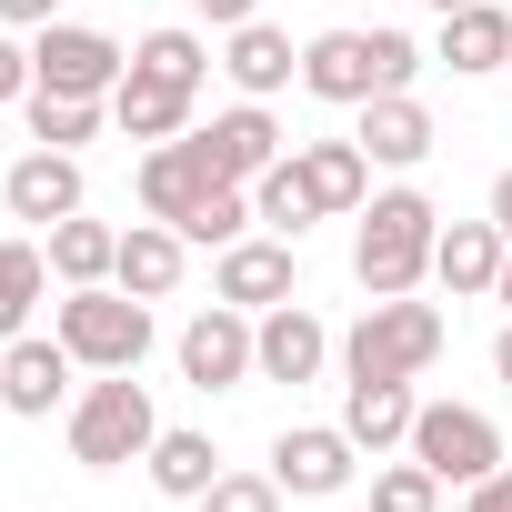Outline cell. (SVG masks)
<instances>
[{
    "instance_id": "cell-1",
    "label": "cell",
    "mask_w": 512,
    "mask_h": 512,
    "mask_svg": "<svg viewBox=\"0 0 512 512\" xmlns=\"http://www.w3.org/2000/svg\"><path fill=\"white\" fill-rule=\"evenodd\" d=\"M352 221H362V231H352V282H362L372 302H402V292H422V282H432L442 211H432L422 191H372Z\"/></svg>"
},
{
    "instance_id": "cell-2",
    "label": "cell",
    "mask_w": 512,
    "mask_h": 512,
    "mask_svg": "<svg viewBox=\"0 0 512 512\" xmlns=\"http://www.w3.org/2000/svg\"><path fill=\"white\" fill-rule=\"evenodd\" d=\"M412 71H422L412 31H322V41H302V91L342 101V111H362L372 91H412Z\"/></svg>"
},
{
    "instance_id": "cell-3",
    "label": "cell",
    "mask_w": 512,
    "mask_h": 512,
    "mask_svg": "<svg viewBox=\"0 0 512 512\" xmlns=\"http://www.w3.org/2000/svg\"><path fill=\"white\" fill-rule=\"evenodd\" d=\"M51 332L71 342L81 372H141V352H151V302L121 292V282H81V292H61Z\"/></svg>"
},
{
    "instance_id": "cell-4",
    "label": "cell",
    "mask_w": 512,
    "mask_h": 512,
    "mask_svg": "<svg viewBox=\"0 0 512 512\" xmlns=\"http://www.w3.org/2000/svg\"><path fill=\"white\" fill-rule=\"evenodd\" d=\"M442 362V312L432 302H362V322L342 332V382H412Z\"/></svg>"
},
{
    "instance_id": "cell-5",
    "label": "cell",
    "mask_w": 512,
    "mask_h": 512,
    "mask_svg": "<svg viewBox=\"0 0 512 512\" xmlns=\"http://www.w3.org/2000/svg\"><path fill=\"white\" fill-rule=\"evenodd\" d=\"M151 442H161V412H151V392H141L131 372H101V382L71 402V462L121 472V462H141Z\"/></svg>"
},
{
    "instance_id": "cell-6",
    "label": "cell",
    "mask_w": 512,
    "mask_h": 512,
    "mask_svg": "<svg viewBox=\"0 0 512 512\" xmlns=\"http://www.w3.org/2000/svg\"><path fill=\"white\" fill-rule=\"evenodd\" d=\"M31 91H71V101H111L121 91V71H131V51L111 41V31H91V21H51L41 41H31Z\"/></svg>"
},
{
    "instance_id": "cell-7",
    "label": "cell",
    "mask_w": 512,
    "mask_h": 512,
    "mask_svg": "<svg viewBox=\"0 0 512 512\" xmlns=\"http://www.w3.org/2000/svg\"><path fill=\"white\" fill-rule=\"evenodd\" d=\"M412 462H432L452 492H472L482 472H502V432H492V412H472V402H422V412H412Z\"/></svg>"
},
{
    "instance_id": "cell-8",
    "label": "cell",
    "mask_w": 512,
    "mask_h": 512,
    "mask_svg": "<svg viewBox=\"0 0 512 512\" xmlns=\"http://www.w3.org/2000/svg\"><path fill=\"white\" fill-rule=\"evenodd\" d=\"M251 322L262 312H241V302H211L181 322V382L191 392H241V382H262V362H251Z\"/></svg>"
},
{
    "instance_id": "cell-9",
    "label": "cell",
    "mask_w": 512,
    "mask_h": 512,
    "mask_svg": "<svg viewBox=\"0 0 512 512\" xmlns=\"http://www.w3.org/2000/svg\"><path fill=\"white\" fill-rule=\"evenodd\" d=\"M352 472H362V442H352L342 422H292V432L272 442V482H282V492H302V502L352 492Z\"/></svg>"
},
{
    "instance_id": "cell-10",
    "label": "cell",
    "mask_w": 512,
    "mask_h": 512,
    "mask_svg": "<svg viewBox=\"0 0 512 512\" xmlns=\"http://www.w3.org/2000/svg\"><path fill=\"white\" fill-rule=\"evenodd\" d=\"M0 201H11V221H31V231H51V221H71V211H91V181H81V151H21L11 171H0Z\"/></svg>"
},
{
    "instance_id": "cell-11",
    "label": "cell",
    "mask_w": 512,
    "mask_h": 512,
    "mask_svg": "<svg viewBox=\"0 0 512 512\" xmlns=\"http://www.w3.org/2000/svg\"><path fill=\"white\" fill-rule=\"evenodd\" d=\"M71 372H81V362H71V342H61V332H51V342H41V332L0 342V412L51 422V412L71 402Z\"/></svg>"
},
{
    "instance_id": "cell-12",
    "label": "cell",
    "mask_w": 512,
    "mask_h": 512,
    "mask_svg": "<svg viewBox=\"0 0 512 512\" xmlns=\"http://www.w3.org/2000/svg\"><path fill=\"white\" fill-rule=\"evenodd\" d=\"M211 191H221V171H211L201 131H181V141H151V151H141V211H151V221H171V231H181Z\"/></svg>"
},
{
    "instance_id": "cell-13",
    "label": "cell",
    "mask_w": 512,
    "mask_h": 512,
    "mask_svg": "<svg viewBox=\"0 0 512 512\" xmlns=\"http://www.w3.org/2000/svg\"><path fill=\"white\" fill-rule=\"evenodd\" d=\"M211 302H241V312H272V302H302V262H292V241H231L221 251V272H211Z\"/></svg>"
},
{
    "instance_id": "cell-14",
    "label": "cell",
    "mask_w": 512,
    "mask_h": 512,
    "mask_svg": "<svg viewBox=\"0 0 512 512\" xmlns=\"http://www.w3.org/2000/svg\"><path fill=\"white\" fill-rule=\"evenodd\" d=\"M332 352H342V342H332L322 312H302V302H272L262 322H251V362H262V382H322Z\"/></svg>"
},
{
    "instance_id": "cell-15",
    "label": "cell",
    "mask_w": 512,
    "mask_h": 512,
    "mask_svg": "<svg viewBox=\"0 0 512 512\" xmlns=\"http://www.w3.org/2000/svg\"><path fill=\"white\" fill-rule=\"evenodd\" d=\"M201 151H211V171H221V181H262V171L282 161V121H272L262 101H231V111H211V121H201Z\"/></svg>"
},
{
    "instance_id": "cell-16",
    "label": "cell",
    "mask_w": 512,
    "mask_h": 512,
    "mask_svg": "<svg viewBox=\"0 0 512 512\" xmlns=\"http://www.w3.org/2000/svg\"><path fill=\"white\" fill-rule=\"evenodd\" d=\"M221 71H231L241 101H272L282 81H302V51H292L282 21H241V31H221Z\"/></svg>"
},
{
    "instance_id": "cell-17",
    "label": "cell",
    "mask_w": 512,
    "mask_h": 512,
    "mask_svg": "<svg viewBox=\"0 0 512 512\" xmlns=\"http://www.w3.org/2000/svg\"><path fill=\"white\" fill-rule=\"evenodd\" d=\"M502 221L482 211V221H442V241H432V282L452 292V302H472V292H492L502 282Z\"/></svg>"
},
{
    "instance_id": "cell-18",
    "label": "cell",
    "mask_w": 512,
    "mask_h": 512,
    "mask_svg": "<svg viewBox=\"0 0 512 512\" xmlns=\"http://www.w3.org/2000/svg\"><path fill=\"white\" fill-rule=\"evenodd\" d=\"M352 141H362V151H372L382 171H412V161H432V141H442V131H432V111H422L412 91H372V101H362V131H352Z\"/></svg>"
},
{
    "instance_id": "cell-19",
    "label": "cell",
    "mask_w": 512,
    "mask_h": 512,
    "mask_svg": "<svg viewBox=\"0 0 512 512\" xmlns=\"http://www.w3.org/2000/svg\"><path fill=\"white\" fill-rule=\"evenodd\" d=\"M181 272H191V241H181L171 221H131V231H121V262H111V282H121V292L171 302V292H181Z\"/></svg>"
},
{
    "instance_id": "cell-20",
    "label": "cell",
    "mask_w": 512,
    "mask_h": 512,
    "mask_svg": "<svg viewBox=\"0 0 512 512\" xmlns=\"http://www.w3.org/2000/svg\"><path fill=\"white\" fill-rule=\"evenodd\" d=\"M432 61H452L462 81L502 71V61H512V11H502V0H462V11H442V41H432Z\"/></svg>"
},
{
    "instance_id": "cell-21",
    "label": "cell",
    "mask_w": 512,
    "mask_h": 512,
    "mask_svg": "<svg viewBox=\"0 0 512 512\" xmlns=\"http://www.w3.org/2000/svg\"><path fill=\"white\" fill-rule=\"evenodd\" d=\"M191 101L201 91H181V81H151V71H121V91H111V121L151 151V141H181L191 131Z\"/></svg>"
},
{
    "instance_id": "cell-22",
    "label": "cell",
    "mask_w": 512,
    "mask_h": 512,
    "mask_svg": "<svg viewBox=\"0 0 512 512\" xmlns=\"http://www.w3.org/2000/svg\"><path fill=\"white\" fill-rule=\"evenodd\" d=\"M292 161H302V181H312L322 221H342V211H362V201H372V151H362V141H302Z\"/></svg>"
},
{
    "instance_id": "cell-23",
    "label": "cell",
    "mask_w": 512,
    "mask_h": 512,
    "mask_svg": "<svg viewBox=\"0 0 512 512\" xmlns=\"http://www.w3.org/2000/svg\"><path fill=\"white\" fill-rule=\"evenodd\" d=\"M412 382H342V432L362 442V452H392V442H412Z\"/></svg>"
},
{
    "instance_id": "cell-24",
    "label": "cell",
    "mask_w": 512,
    "mask_h": 512,
    "mask_svg": "<svg viewBox=\"0 0 512 512\" xmlns=\"http://www.w3.org/2000/svg\"><path fill=\"white\" fill-rule=\"evenodd\" d=\"M141 472H151L161 502H201V492L221 482V452H211V432H161V442L141 452Z\"/></svg>"
},
{
    "instance_id": "cell-25",
    "label": "cell",
    "mask_w": 512,
    "mask_h": 512,
    "mask_svg": "<svg viewBox=\"0 0 512 512\" xmlns=\"http://www.w3.org/2000/svg\"><path fill=\"white\" fill-rule=\"evenodd\" d=\"M41 251H51V272L81 292V282H111L121 231H111V221H91V211H71V221H51V231H41Z\"/></svg>"
},
{
    "instance_id": "cell-26",
    "label": "cell",
    "mask_w": 512,
    "mask_h": 512,
    "mask_svg": "<svg viewBox=\"0 0 512 512\" xmlns=\"http://www.w3.org/2000/svg\"><path fill=\"white\" fill-rule=\"evenodd\" d=\"M251 221H262V231H282V241H302L312 221H322V201H312V181H302V161L282 151L262 181H251Z\"/></svg>"
},
{
    "instance_id": "cell-27",
    "label": "cell",
    "mask_w": 512,
    "mask_h": 512,
    "mask_svg": "<svg viewBox=\"0 0 512 512\" xmlns=\"http://www.w3.org/2000/svg\"><path fill=\"white\" fill-rule=\"evenodd\" d=\"M51 292V251L41 241H0V342L31 332V302Z\"/></svg>"
},
{
    "instance_id": "cell-28",
    "label": "cell",
    "mask_w": 512,
    "mask_h": 512,
    "mask_svg": "<svg viewBox=\"0 0 512 512\" xmlns=\"http://www.w3.org/2000/svg\"><path fill=\"white\" fill-rule=\"evenodd\" d=\"M21 111H31V141H41V151H81V141H101V121H111V101H71V91H31Z\"/></svg>"
},
{
    "instance_id": "cell-29",
    "label": "cell",
    "mask_w": 512,
    "mask_h": 512,
    "mask_svg": "<svg viewBox=\"0 0 512 512\" xmlns=\"http://www.w3.org/2000/svg\"><path fill=\"white\" fill-rule=\"evenodd\" d=\"M131 71H151V81H181V91H201V71H211V41L201 31H141V51H131Z\"/></svg>"
},
{
    "instance_id": "cell-30",
    "label": "cell",
    "mask_w": 512,
    "mask_h": 512,
    "mask_svg": "<svg viewBox=\"0 0 512 512\" xmlns=\"http://www.w3.org/2000/svg\"><path fill=\"white\" fill-rule=\"evenodd\" d=\"M241 231H251V181H221V191L181 221V241H211V251H231Z\"/></svg>"
},
{
    "instance_id": "cell-31",
    "label": "cell",
    "mask_w": 512,
    "mask_h": 512,
    "mask_svg": "<svg viewBox=\"0 0 512 512\" xmlns=\"http://www.w3.org/2000/svg\"><path fill=\"white\" fill-rule=\"evenodd\" d=\"M372 512H442V472H432V462H392V472H372Z\"/></svg>"
},
{
    "instance_id": "cell-32",
    "label": "cell",
    "mask_w": 512,
    "mask_h": 512,
    "mask_svg": "<svg viewBox=\"0 0 512 512\" xmlns=\"http://www.w3.org/2000/svg\"><path fill=\"white\" fill-rule=\"evenodd\" d=\"M292 492L272 482V472H221L211 492H201V512H282Z\"/></svg>"
},
{
    "instance_id": "cell-33",
    "label": "cell",
    "mask_w": 512,
    "mask_h": 512,
    "mask_svg": "<svg viewBox=\"0 0 512 512\" xmlns=\"http://www.w3.org/2000/svg\"><path fill=\"white\" fill-rule=\"evenodd\" d=\"M31 81H41V71H31V51L0 31V101H31Z\"/></svg>"
},
{
    "instance_id": "cell-34",
    "label": "cell",
    "mask_w": 512,
    "mask_h": 512,
    "mask_svg": "<svg viewBox=\"0 0 512 512\" xmlns=\"http://www.w3.org/2000/svg\"><path fill=\"white\" fill-rule=\"evenodd\" d=\"M462 512H512V462H502V472H482V482L462 492Z\"/></svg>"
},
{
    "instance_id": "cell-35",
    "label": "cell",
    "mask_w": 512,
    "mask_h": 512,
    "mask_svg": "<svg viewBox=\"0 0 512 512\" xmlns=\"http://www.w3.org/2000/svg\"><path fill=\"white\" fill-rule=\"evenodd\" d=\"M191 11H201L211 31H241V21H262V0H191Z\"/></svg>"
},
{
    "instance_id": "cell-36",
    "label": "cell",
    "mask_w": 512,
    "mask_h": 512,
    "mask_svg": "<svg viewBox=\"0 0 512 512\" xmlns=\"http://www.w3.org/2000/svg\"><path fill=\"white\" fill-rule=\"evenodd\" d=\"M0 21H11V31H51V21H61V0H0Z\"/></svg>"
},
{
    "instance_id": "cell-37",
    "label": "cell",
    "mask_w": 512,
    "mask_h": 512,
    "mask_svg": "<svg viewBox=\"0 0 512 512\" xmlns=\"http://www.w3.org/2000/svg\"><path fill=\"white\" fill-rule=\"evenodd\" d=\"M492 221H502V241H512V171L492 181Z\"/></svg>"
},
{
    "instance_id": "cell-38",
    "label": "cell",
    "mask_w": 512,
    "mask_h": 512,
    "mask_svg": "<svg viewBox=\"0 0 512 512\" xmlns=\"http://www.w3.org/2000/svg\"><path fill=\"white\" fill-rule=\"evenodd\" d=\"M492 372H502V382H512V322H502V342H492Z\"/></svg>"
},
{
    "instance_id": "cell-39",
    "label": "cell",
    "mask_w": 512,
    "mask_h": 512,
    "mask_svg": "<svg viewBox=\"0 0 512 512\" xmlns=\"http://www.w3.org/2000/svg\"><path fill=\"white\" fill-rule=\"evenodd\" d=\"M492 302H502V312H512V251H502V282H492Z\"/></svg>"
},
{
    "instance_id": "cell-40",
    "label": "cell",
    "mask_w": 512,
    "mask_h": 512,
    "mask_svg": "<svg viewBox=\"0 0 512 512\" xmlns=\"http://www.w3.org/2000/svg\"><path fill=\"white\" fill-rule=\"evenodd\" d=\"M422 11H432V21H442V11H462V0H422Z\"/></svg>"
}]
</instances>
